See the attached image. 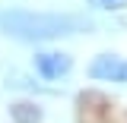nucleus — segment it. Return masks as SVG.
<instances>
[{"label": "nucleus", "mask_w": 127, "mask_h": 123, "mask_svg": "<svg viewBox=\"0 0 127 123\" xmlns=\"http://www.w3.org/2000/svg\"><path fill=\"white\" fill-rule=\"evenodd\" d=\"M89 76L102 82H127V60L118 54H98L89 63Z\"/></svg>", "instance_id": "obj_2"}, {"label": "nucleus", "mask_w": 127, "mask_h": 123, "mask_svg": "<svg viewBox=\"0 0 127 123\" xmlns=\"http://www.w3.org/2000/svg\"><path fill=\"white\" fill-rule=\"evenodd\" d=\"M16 123H41V110L35 107V104H13L10 107Z\"/></svg>", "instance_id": "obj_4"}, {"label": "nucleus", "mask_w": 127, "mask_h": 123, "mask_svg": "<svg viewBox=\"0 0 127 123\" xmlns=\"http://www.w3.org/2000/svg\"><path fill=\"white\" fill-rule=\"evenodd\" d=\"M70 54H57V51H41V54H35V73L45 79H61L70 73Z\"/></svg>", "instance_id": "obj_3"}, {"label": "nucleus", "mask_w": 127, "mask_h": 123, "mask_svg": "<svg viewBox=\"0 0 127 123\" xmlns=\"http://www.w3.org/2000/svg\"><path fill=\"white\" fill-rule=\"evenodd\" d=\"M92 29V19L73 13H32V10H0V32L19 41H51L64 35Z\"/></svg>", "instance_id": "obj_1"}, {"label": "nucleus", "mask_w": 127, "mask_h": 123, "mask_svg": "<svg viewBox=\"0 0 127 123\" xmlns=\"http://www.w3.org/2000/svg\"><path fill=\"white\" fill-rule=\"evenodd\" d=\"M92 6H98V10H118V6H124L127 0H89Z\"/></svg>", "instance_id": "obj_5"}]
</instances>
